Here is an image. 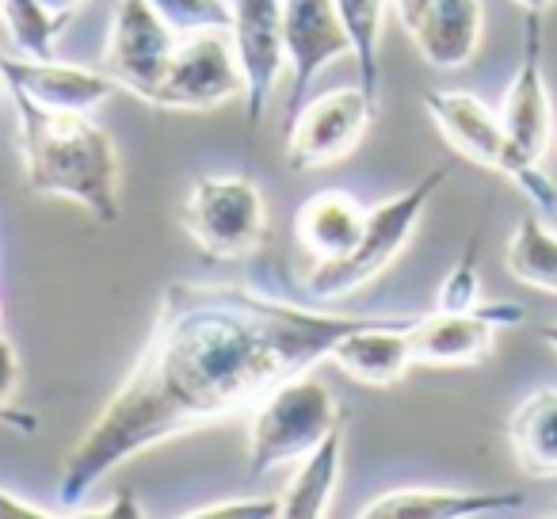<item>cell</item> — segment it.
I'll use <instances>...</instances> for the list:
<instances>
[{
    "instance_id": "24",
    "label": "cell",
    "mask_w": 557,
    "mask_h": 519,
    "mask_svg": "<svg viewBox=\"0 0 557 519\" xmlns=\"http://www.w3.org/2000/svg\"><path fill=\"white\" fill-rule=\"evenodd\" d=\"M149 4L180 39L199 32H230V0H149Z\"/></svg>"
},
{
    "instance_id": "11",
    "label": "cell",
    "mask_w": 557,
    "mask_h": 519,
    "mask_svg": "<svg viewBox=\"0 0 557 519\" xmlns=\"http://www.w3.org/2000/svg\"><path fill=\"white\" fill-rule=\"evenodd\" d=\"M230 42L245 73V119L248 126H260L287 70L283 0H230Z\"/></svg>"
},
{
    "instance_id": "26",
    "label": "cell",
    "mask_w": 557,
    "mask_h": 519,
    "mask_svg": "<svg viewBox=\"0 0 557 519\" xmlns=\"http://www.w3.org/2000/svg\"><path fill=\"white\" fill-rule=\"evenodd\" d=\"M275 516H283L278 496H237V501L202 504V508L187 511V519H275Z\"/></svg>"
},
{
    "instance_id": "22",
    "label": "cell",
    "mask_w": 557,
    "mask_h": 519,
    "mask_svg": "<svg viewBox=\"0 0 557 519\" xmlns=\"http://www.w3.org/2000/svg\"><path fill=\"white\" fill-rule=\"evenodd\" d=\"M386 4L389 0H336L341 24L348 32L351 58L359 65V85L379 103V81H382V27H386Z\"/></svg>"
},
{
    "instance_id": "21",
    "label": "cell",
    "mask_w": 557,
    "mask_h": 519,
    "mask_svg": "<svg viewBox=\"0 0 557 519\" xmlns=\"http://www.w3.org/2000/svg\"><path fill=\"white\" fill-rule=\"evenodd\" d=\"M504 264L523 287L557 295V230H549L539 214H523L508 240Z\"/></svg>"
},
{
    "instance_id": "2",
    "label": "cell",
    "mask_w": 557,
    "mask_h": 519,
    "mask_svg": "<svg viewBox=\"0 0 557 519\" xmlns=\"http://www.w3.org/2000/svg\"><path fill=\"white\" fill-rule=\"evenodd\" d=\"M20 111L24 184L35 195L70 199L96 222H119V149L92 111H58L12 92Z\"/></svg>"
},
{
    "instance_id": "9",
    "label": "cell",
    "mask_w": 557,
    "mask_h": 519,
    "mask_svg": "<svg viewBox=\"0 0 557 519\" xmlns=\"http://www.w3.org/2000/svg\"><path fill=\"white\" fill-rule=\"evenodd\" d=\"M527 310L516 302H481L478 310H435L409 321L412 359L424 367H473L493 356L496 329L523 325Z\"/></svg>"
},
{
    "instance_id": "13",
    "label": "cell",
    "mask_w": 557,
    "mask_h": 519,
    "mask_svg": "<svg viewBox=\"0 0 557 519\" xmlns=\"http://www.w3.org/2000/svg\"><path fill=\"white\" fill-rule=\"evenodd\" d=\"M500 123L508 131L511 146L527 161H542L554 141V103H549L546 62H542V16L527 12L523 20V54L511 73V85L500 103Z\"/></svg>"
},
{
    "instance_id": "28",
    "label": "cell",
    "mask_w": 557,
    "mask_h": 519,
    "mask_svg": "<svg viewBox=\"0 0 557 519\" xmlns=\"http://www.w3.org/2000/svg\"><path fill=\"white\" fill-rule=\"evenodd\" d=\"M47 516H50L47 508H39L32 501H20L16 493L0 489V519H47Z\"/></svg>"
},
{
    "instance_id": "32",
    "label": "cell",
    "mask_w": 557,
    "mask_h": 519,
    "mask_svg": "<svg viewBox=\"0 0 557 519\" xmlns=\"http://www.w3.org/2000/svg\"><path fill=\"white\" fill-rule=\"evenodd\" d=\"M511 4H519L523 12H539V16H546V9L554 4V0H511Z\"/></svg>"
},
{
    "instance_id": "6",
    "label": "cell",
    "mask_w": 557,
    "mask_h": 519,
    "mask_svg": "<svg viewBox=\"0 0 557 519\" xmlns=\"http://www.w3.org/2000/svg\"><path fill=\"white\" fill-rule=\"evenodd\" d=\"M187 237L214 260H245L268 240V207L252 176H199L180 207Z\"/></svg>"
},
{
    "instance_id": "27",
    "label": "cell",
    "mask_w": 557,
    "mask_h": 519,
    "mask_svg": "<svg viewBox=\"0 0 557 519\" xmlns=\"http://www.w3.org/2000/svg\"><path fill=\"white\" fill-rule=\"evenodd\" d=\"M20 386V351L16 344L9 341V336H0V424H12V428H24V432H32L35 420L32 417H16V412L9 409L12 394H16Z\"/></svg>"
},
{
    "instance_id": "23",
    "label": "cell",
    "mask_w": 557,
    "mask_h": 519,
    "mask_svg": "<svg viewBox=\"0 0 557 519\" xmlns=\"http://www.w3.org/2000/svg\"><path fill=\"white\" fill-rule=\"evenodd\" d=\"M0 16L12 42L24 58H54V35L62 20H54L42 0H0Z\"/></svg>"
},
{
    "instance_id": "12",
    "label": "cell",
    "mask_w": 557,
    "mask_h": 519,
    "mask_svg": "<svg viewBox=\"0 0 557 519\" xmlns=\"http://www.w3.org/2000/svg\"><path fill=\"white\" fill-rule=\"evenodd\" d=\"M283 42H287L290 70V96L283 111V126H287L302 111L318 73L336 58L351 54V42L336 12V0H283Z\"/></svg>"
},
{
    "instance_id": "3",
    "label": "cell",
    "mask_w": 557,
    "mask_h": 519,
    "mask_svg": "<svg viewBox=\"0 0 557 519\" xmlns=\"http://www.w3.org/2000/svg\"><path fill=\"white\" fill-rule=\"evenodd\" d=\"M447 176H450L447 164H435L432 172H424L401 195L382 199L379 207L367 210L363 233L351 245V252H344L341 260H321V264H313L306 272L302 280L306 295L318 298V302H341V298L356 295L367 283L379 280L397 256L405 252L412 230L420 225V218H424L428 202L435 199V191L447 184Z\"/></svg>"
},
{
    "instance_id": "33",
    "label": "cell",
    "mask_w": 557,
    "mask_h": 519,
    "mask_svg": "<svg viewBox=\"0 0 557 519\" xmlns=\"http://www.w3.org/2000/svg\"><path fill=\"white\" fill-rule=\"evenodd\" d=\"M539 336L549 344V348L557 351V321H549V325H542V329H539Z\"/></svg>"
},
{
    "instance_id": "4",
    "label": "cell",
    "mask_w": 557,
    "mask_h": 519,
    "mask_svg": "<svg viewBox=\"0 0 557 519\" xmlns=\"http://www.w3.org/2000/svg\"><path fill=\"white\" fill-rule=\"evenodd\" d=\"M424 111L440 126V134L447 138V146L455 153H462L466 161L481 164V169L508 176L539 207V214H549L557 207L554 180L539 169V161L519 157V149L511 146L508 131L500 123V111H493L470 92H455V88L424 92Z\"/></svg>"
},
{
    "instance_id": "31",
    "label": "cell",
    "mask_w": 557,
    "mask_h": 519,
    "mask_svg": "<svg viewBox=\"0 0 557 519\" xmlns=\"http://www.w3.org/2000/svg\"><path fill=\"white\" fill-rule=\"evenodd\" d=\"M81 4H85V0H42V9H47L54 20H65L70 12H77Z\"/></svg>"
},
{
    "instance_id": "15",
    "label": "cell",
    "mask_w": 557,
    "mask_h": 519,
    "mask_svg": "<svg viewBox=\"0 0 557 519\" xmlns=\"http://www.w3.org/2000/svg\"><path fill=\"white\" fill-rule=\"evenodd\" d=\"M409 321L412 318H379V313H371L363 325L344 333L333 344L329 359L348 379L363 382V386L374 390L397 386L409 374V367H417L409 344Z\"/></svg>"
},
{
    "instance_id": "7",
    "label": "cell",
    "mask_w": 557,
    "mask_h": 519,
    "mask_svg": "<svg viewBox=\"0 0 557 519\" xmlns=\"http://www.w3.org/2000/svg\"><path fill=\"white\" fill-rule=\"evenodd\" d=\"M233 100H245V73L225 32L184 35L157 81L149 108L207 115Z\"/></svg>"
},
{
    "instance_id": "36",
    "label": "cell",
    "mask_w": 557,
    "mask_h": 519,
    "mask_svg": "<svg viewBox=\"0 0 557 519\" xmlns=\"http://www.w3.org/2000/svg\"><path fill=\"white\" fill-rule=\"evenodd\" d=\"M554 141H557V134H554Z\"/></svg>"
},
{
    "instance_id": "29",
    "label": "cell",
    "mask_w": 557,
    "mask_h": 519,
    "mask_svg": "<svg viewBox=\"0 0 557 519\" xmlns=\"http://www.w3.org/2000/svg\"><path fill=\"white\" fill-rule=\"evenodd\" d=\"M428 4H432V0H394V12H397V20H401L405 32H412V27H417V20L424 16Z\"/></svg>"
},
{
    "instance_id": "18",
    "label": "cell",
    "mask_w": 557,
    "mask_h": 519,
    "mask_svg": "<svg viewBox=\"0 0 557 519\" xmlns=\"http://www.w3.org/2000/svg\"><path fill=\"white\" fill-rule=\"evenodd\" d=\"M363 222H367V210L356 195L341 191V187H325V191H313L310 199L298 207L295 240L313 264H321V260H341L359 240Z\"/></svg>"
},
{
    "instance_id": "19",
    "label": "cell",
    "mask_w": 557,
    "mask_h": 519,
    "mask_svg": "<svg viewBox=\"0 0 557 519\" xmlns=\"http://www.w3.org/2000/svg\"><path fill=\"white\" fill-rule=\"evenodd\" d=\"M344 443H348V412H341V420L333 424V432L310 450V455L298 458L295 478L287 481V489L278 493L283 504V516L287 519H318L329 511V501L336 493V481H341L344 466Z\"/></svg>"
},
{
    "instance_id": "34",
    "label": "cell",
    "mask_w": 557,
    "mask_h": 519,
    "mask_svg": "<svg viewBox=\"0 0 557 519\" xmlns=\"http://www.w3.org/2000/svg\"><path fill=\"white\" fill-rule=\"evenodd\" d=\"M0 92H4V77H0Z\"/></svg>"
},
{
    "instance_id": "35",
    "label": "cell",
    "mask_w": 557,
    "mask_h": 519,
    "mask_svg": "<svg viewBox=\"0 0 557 519\" xmlns=\"http://www.w3.org/2000/svg\"><path fill=\"white\" fill-rule=\"evenodd\" d=\"M554 516H557V504H554Z\"/></svg>"
},
{
    "instance_id": "30",
    "label": "cell",
    "mask_w": 557,
    "mask_h": 519,
    "mask_svg": "<svg viewBox=\"0 0 557 519\" xmlns=\"http://www.w3.org/2000/svg\"><path fill=\"white\" fill-rule=\"evenodd\" d=\"M92 516H141V511H138V501H134V493H123L119 501H111L108 508L92 511Z\"/></svg>"
},
{
    "instance_id": "17",
    "label": "cell",
    "mask_w": 557,
    "mask_h": 519,
    "mask_svg": "<svg viewBox=\"0 0 557 519\" xmlns=\"http://www.w3.org/2000/svg\"><path fill=\"white\" fill-rule=\"evenodd\" d=\"M481 27H485L481 0H432L409 35L432 70H462L478 54Z\"/></svg>"
},
{
    "instance_id": "16",
    "label": "cell",
    "mask_w": 557,
    "mask_h": 519,
    "mask_svg": "<svg viewBox=\"0 0 557 519\" xmlns=\"http://www.w3.org/2000/svg\"><path fill=\"white\" fill-rule=\"evenodd\" d=\"M523 493L500 489V493H478V489H389L374 496L359 519H466L488 516V511L519 508Z\"/></svg>"
},
{
    "instance_id": "25",
    "label": "cell",
    "mask_w": 557,
    "mask_h": 519,
    "mask_svg": "<svg viewBox=\"0 0 557 519\" xmlns=\"http://www.w3.org/2000/svg\"><path fill=\"white\" fill-rule=\"evenodd\" d=\"M481 306V272H478V237L466 245V252L458 256V264L447 272V280L440 283V298L435 310L447 313H466Z\"/></svg>"
},
{
    "instance_id": "8",
    "label": "cell",
    "mask_w": 557,
    "mask_h": 519,
    "mask_svg": "<svg viewBox=\"0 0 557 519\" xmlns=\"http://www.w3.org/2000/svg\"><path fill=\"white\" fill-rule=\"evenodd\" d=\"M374 115H379V103L363 92V85L333 88V92L302 103V111L283 126L287 164L295 172H310L344 161L367 138Z\"/></svg>"
},
{
    "instance_id": "1",
    "label": "cell",
    "mask_w": 557,
    "mask_h": 519,
    "mask_svg": "<svg viewBox=\"0 0 557 519\" xmlns=\"http://www.w3.org/2000/svg\"><path fill=\"white\" fill-rule=\"evenodd\" d=\"M367 318L237 283H169L134 367L65 455L58 504H81L111 470L157 443L252 409L278 382L329 359Z\"/></svg>"
},
{
    "instance_id": "10",
    "label": "cell",
    "mask_w": 557,
    "mask_h": 519,
    "mask_svg": "<svg viewBox=\"0 0 557 519\" xmlns=\"http://www.w3.org/2000/svg\"><path fill=\"white\" fill-rule=\"evenodd\" d=\"M176 42L180 35L157 16L149 0H119L103 47V73H111L119 88L149 103Z\"/></svg>"
},
{
    "instance_id": "14",
    "label": "cell",
    "mask_w": 557,
    "mask_h": 519,
    "mask_svg": "<svg viewBox=\"0 0 557 519\" xmlns=\"http://www.w3.org/2000/svg\"><path fill=\"white\" fill-rule=\"evenodd\" d=\"M0 77L9 92H24L27 100L58 111H96L115 96V81L103 70L58 62V58H12L0 54Z\"/></svg>"
},
{
    "instance_id": "20",
    "label": "cell",
    "mask_w": 557,
    "mask_h": 519,
    "mask_svg": "<svg viewBox=\"0 0 557 519\" xmlns=\"http://www.w3.org/2000/svg\"><path fill=\"white\" fill-rule=\"evenodd\" d=\"M508 447L527 478H557V386L534 390L516 405Z\"/></svg>"
},
{
    "instance_id": "5",
    "label": "cell",
    "mask_w": 557,
    "mask_h": 519,
    "mask_svg": "<svg viewBox=\"0 0 557 519\" xmlns=\"http://www.w3.org/2000/svg\"><path fill=\"white\" fill-rule=\"evenodd\" d=\"M341 405L310 371L278 382L252 405L248 424V478H263L283 462L310 455L341 420Z\"/></svg>"
}]
</instances>
